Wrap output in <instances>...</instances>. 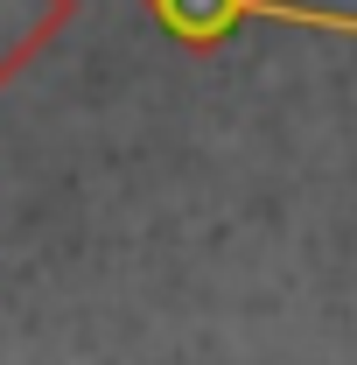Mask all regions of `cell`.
Returning <instances> with one entry per match:
<instances>
[{"label":"cell","mask_w":357,"mask_h":365,"mask_svg":"<svg viewBox=\"0 0 357 365\" xmlns=\"http://www.w3.org/2000/svg\"><path fill=\"white\" fill-rule=\"evenodd\" d=\"M154 14L182 43H224L238 21H294V29L357 36V14H322V7H287V0H154Z\"/></svg>","instance_id":"6da1fadb"},{"label":"cell","mask_w":357,"mask_h":365,"mask_svg":"<svg viewBox=\"0 0 357 365\" xmlns=\"http://www.w3.org/2000/svg\"><path fill=\"white\" fill-rule=\"evenodd\" d=\"M56 14H63V0H0V78L28 43H43L56 29Z\"/></svg>","instance_id":"7a4b0ae2"}]
</instances>
